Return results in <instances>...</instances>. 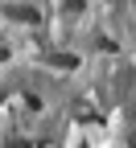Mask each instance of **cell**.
Here are the masks:
<instances>
[{"mask_svg": "<svg viewBox=\"0 0 136 148\" xmlns=\"http://www.w3.org/2000/svg\"><path fill=\"white\" fill-rule=\"evenodd\" d=\"M0 16L4 21H12V25H41V12H37L33 4H0Z\"/></svg>", "mask_w": 136, "mask_h": 148, "instance_id": "cell-1", "label": "cell"}, {"mask_svg": "<svg viewBox=\"0 0 136 148\" xmlns=\"http://www.w3.org/2000/svg\"><path fill=\"white\" fill-rule=\"evenodd\" d=\"M46 66L50 70H79V53H50Z\"/></svg>", "mask_w": 136, "mask_h": 148, "instance_id": "cell-2", "label": "cell"}, {"mask_svg": "<svg viewBox=\"0 0 136 148\" xmlns=\"http://www.w3.org/2000/svg\"><path fill=\"white\" fill-rule=\"evenodd\" d=\"M8 53H12V45H8V41H0V62H8Z\"/></svg>", "mask_w": 136, "mask_h": 148, "instance_id": "cell-3", "label": "cell"}]
</instances>
